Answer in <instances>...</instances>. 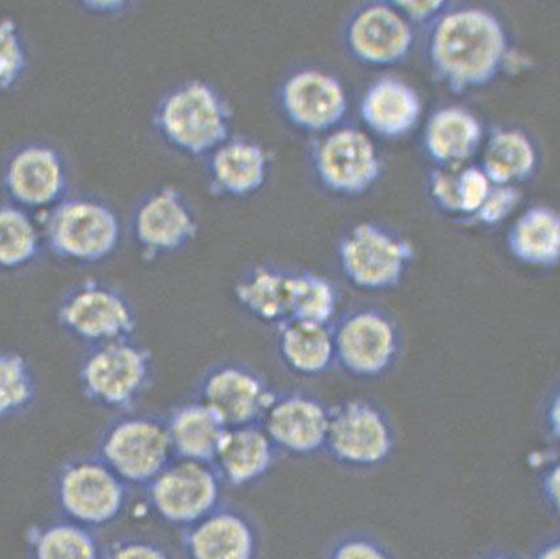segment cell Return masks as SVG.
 I'll use <instances>...</instances> for the list:
<instances>
[{"label": "cell", "instance_id": "cell-36", "mask_svg": "<svg viewBox=\"0 0 560 559\" xmlns=\"http://www.w3.org/2000/svg\"><path fill=\"white\" fill-rule=\"evenodd\" d=\"M523 193L517 185H493L480 209L463 223L475 226L494 228L517 210Z\"/></svg>", "mask_w": 560, "mask_h": 559}, {"label": "cell", "instance_id": "cell-39", "mask_svg": "<svg viewBox=\"0 0 560 559\" xmlns=\"http://www.w3.org/2000/svg\"><path fill=\"white\" fill-rule=\"evenodd\" d=\"M459 170H435L430 173V193L438 209L456 217V173Z\"/></svg>", "mask_w": 560, "mask_h": 559}, {"label": "cell", "instance_id": "cell-42", "mask_svg": "<svg viewBox=\"0 0 560 559\" xmlns=\"http://www.w3.org/2000/svg\"><path fill=\"white\" fill-rule=\"evenodd\" d=\"M80 8L89 12V14L98 16H118L126 14L133 8V3L125 2V0H88L81 2Z\"/></svg>", "mask_w": 560, "mask_h": 559}, {"label": "cell", "instance_id": "cell-3", "mask_svg": "<svg viewBox=\"0 0 560 559\" xmlns=\"http://www.w3.org/2000/svg\"><path fill=\"white\" fill-rule=\"evenodd\" d=\"M51 494L61 519L98 533L126 515L132 488L98 455H77L57 468Z\"/></svg>", "mask_w": 560, "mask_h": 559}, {"label": "cell", "instance_id": "cell-17", "mask_svg": "<svg viewBox=\"0 0 560 559\" xmlns=\"http://www.w3.org/2000/svg\"><path fill=\"white\" fill-rule=\"evenodd\" d=\"M182 533L185 559H260L262 555L260 524L234 505L222 503Z\"/></svg>", "mask_w": 560, "mask_h": 559}, {"label": "cell", "instance_id": "cell-40", "mask_svg": "<svg viewBox=\"0 0 560 559\" xmlns=\"http://www.w3.org/2000/svg\"><path fill=\"white\" fill-rule=\"evenodd\" d=\"M389 4L400 12L408 22L430 21L446 8V2H442V0H427V2H413V0H401L400 2V0H396V2Z\"/></svg>", "mask_w": 560, "mask_h": 559}, {"label": "cell", "instance_id": "cell-5", "mask_svg": "<svg viewBox=\"0 0 560 559\" xmlns=\"http://www.w3.org/2000/svg\"><path fill=\"white\" fill-rule=\"evenodd\" d=\"M77 377L83 397L95 407L130 414L152 387L153 356L135 338L89 347Z\"/></svg>", "mask_w": 560, "mask_h": 559}, {"label": "cell", "instance_id": "cell-6", "mask_svg": "<svg viewBox=\"0 0 560 559\" xmlns=\"http://www.w3.org/2000/svg\"><path fill=\"white\" fill-rule=\"evenodd\" d=\"M394 420L376 401L351 398L331 407L325 455L332 464L357 473L380 470L396 454Z\"/></svg>", "mask_w": 560, "mask_h": 559}, {"label": "cell", "instance_id": "cell-20", "mask_svg": "<svg viewBox=\"0 0 560 559\" xmlns=\"http://www.w3.org/2000/svg\"><path fill=\"white\" fill-rule=\"evenodd\" d=\"M208 170L211 195L249 198L267 184L270 158L266 148L254 140L230 138L211 153Z\"/></svg>", "mask_w": 560, "mask_h": 559}, {"label": "cell", "instance_id": "cell-27", "mask_svg": "<svg viewBox=\"0 0 560 559\" xmlns=\"http://www.w3.org/2000/svg\"><path fill=\"white\" fill-rule=\"evenodd\" d=\"M506 246L521 265L557 268L560 259V218L549 207H534L517 218L508 231Z\"/></svg>", "mask_w": 560, "mask_h": 559}, {"label": "cell", "instance_id": "cell-2", "mask_svg": "<svg viewBox=\"0 0 560 559\" xmlns=\"http://www.w3.org/2000/svg\"><path fill=\"white\" fill-rule=\"evenodd\" d=\"M154 125L176 151L190 158H209L231 138L233 110L210 83L189 81L160 101Z\"/></svg>", "mask_w": 560, "mask_h": 559}, {"label": "cell", "instance_id": "cell-43", "mask_svg": "<svg viewBox=\"0 0 560 559\" xmlns=\"http://www.w3.org/2000/svg\"><path fill=\"white\" fill-rule=\"evenodd\" d=\"M527 559H560V537L550 535L539 541Z\"/></svg>", "mask_w": 560, "mask_h": 559}, {"label": "cell", "instance_id": "cell-23", "mask_svg": "<svg viewBox=\"0 0 560 559\" xmlns=\"http://www.w3.org/2000/svg\"><path fill=\"white\" fill-rule=\"evenodd\" d=\"M482 126L466 107L448 106L431 115L424 128V148L442 170H460L478 152Z\"/></svg>", "mask_w": 560, "mask_h": 559}, {"label": "cell", "instance_id": "cell-14", "mask_svg": "<svg viewBox=\"0 0 560 559\" xmlns=\"http://www.w3.org/2000/svg\"><path fill=\"white\" fill-rule=\"evenodd\" d=\"M276 394L267 379L250 365L224 362L206 372L198 400L231 429L261 423Z\"/></svg>", "mask_w": 560, "mask_h": 559}, {"label": "cell", "instance_id": "cell-41", "mask_svg": "<svg viewBox=\"0 0 560 559\" xmlns=\"http://www.w3.org/2000/svg\"><path fill=\"white\" fill-rule=\"evenodd\" d=\"M540 426H542L547 442L552 447H558L560 439V395L558 391L547 397L542 415H540Z\"/></svg>", "mask_w": 560, "mask_h": 559}, {"label": "cell", "instance_id": "cell-32", "mask_svg": "<svg viewBox=\"0 0 560 559\" xmlns=\"http://www.w3.org/2000/svg\"><path fill=\"white\" fill-rule=\"evenodd\" d=\"M37 376L28 359L0 351V423L21 419L36 403Z\"/></svg>", "mask_w": 560, "mask_h": 559}, {"label": "cell", "instance_id": "cell-16", "mask_svg": "<svg viewBox=\"0 0 560 559\" xmlns=\"http://www.w3.org/2000/svg\"><path fill=\"white\" fill-rule=\"evenodd\" d=\"M331 407L305 392H277L260 423L277 452L293 458L325 453Z\"/></svg>", "mask_w": 560, "mask_h": 559}, {"label": "cell", "instance_id": "cell-7", "mask_svg": "<svg viewBox=\"0 0 560 559\" xmlns=\"http://www.w3.org/2000/svg\"><path fill=\"white\" fill-rule=\"evenodd\" d=\"M95 454L132 490H144L175 459L165 417L137 410L103 429Z\"/></svg>", "mask_w": 560, "mask_h": 559}, {"label": "cell", "instance_id": "cell-37", "mask_svg": "<svg viewBox=\"0 0 560 559\" xmlns=\"http://www.w3.org/2000/svg\"><path fill=\"white\" fill-rule=\"evenodd\" d=\"M102 559H175L156 539L126 536L103 545Z\"/></svg>", "mask_w": 560, "mask_h": 559}, {"label": "cell", "instance_id": "cell-21", "mask_svg": "<svg viewBox=\"0 0 560 559\" xmlns=\"http://www.w3.org/2000/svg\"><path fill=\"white\" fill-rule=\"evenodd\" d=\"M280 453L260 423L228 429L211 466L224 487L246 488L272 473Z\"/></svg>", "mask_w": 560, "mask_h": 559}, {"label": "cell", "instance_id": "cell-9", "mask_svg": "<svg viewBox=\"0 0 560 559\" xmlns=\"http://www.w3.org/2000/svg\"><path fill=\"white\" fill-rule=\"evenodd\" d=\"M56 316L61 330L88 349L133 338L139 325L130 298L119 288L95 279L70 288L62 295Z\"/></svg>", "mask_w": 560, "mask_h": 559}, {"label": "cell", "instance_id": "cell-22", "mask_svg": "<svg viewBox=\"0 0 560 559\" xmlns=\"http://www.w3.org/2000/svg\"><path fill=\"white\" fill-rule=\"evenodd\" d=\"M422 102L409 83L385 77L366 90L360 117L371 131L385 139L407 137L420 124Z\"/></svg>", "mask_w": 560, "mask_h": 559}, {"label": "cell", "instance_id": "cell-1", "mask_svg": "<svg viewBox=\"0 0 560 559\" xmlns=\"http://www.w3.org/2000/svg\"><path fill=\"white\" fill-rule=\"evenodd\" d=\"M434 73L453 93L489 85L510 66L506 32L491 12L463 9L438 19L429 42Z\"/></svg>", "mask_w": 560, "mask_h": 559}, {"label": "cell", "instance_id": "cell-12", "mask_svg": "<svg viewBox=\"0 0 560 559\" xmlns=\"http://www.w3.org/2000/svg\"><path fill=\"white\" fill-rule=\"evenodd\" d=\"M313 166L324 188L339 197H359L382 177L375 143L355 127L335 128L313 148Z\"/></svg>", "mask_w": 560, "mask_h": 559}, {"label": "cell", "instance_id": "cell-26", "mask_svg": "<svg viewBox=\"0 0 560 559\" xmlns=\"http://www.w3.org/2000/svg\"><path fill=\"white\" fill-rule=\"evenodd\" d=\"M292 272L273 266H257L241 276L234 298L244 313L257 323L280 326L289 317Z\"/></svg>", "mask_w": 560, "mask_h": 559}, {"label": "cell", "instance_id": "cell-19", "mask_svg": "<svg viewBox=\"0 0 560 559\" xmlns=\"http://www.w3.org/2000/svg\"><path fill=\"white\" fill-rule=\"evenodd\" d=\"M415 42L410 23L389 3L365 5L346 30L350 54L370 67H394L407 60Z\"/></svg>", "mask_w": 560, "mask_h": 559}, {"label": "cell", "instance_id": "cell-15", "mask_svg": "<svg viewBox=\"0 0 560 559\" xmlns=\"http://www.w3.org/2000/svg\"><path fill=\"white\" fill-rule=\"evenodd\" d=\"M11 203L28 213L55 208L68 197L70 172L66 156L47 143H31L12 153L3 172Z\"/></svg>", "mask_w": 560, "mask_h": 559}, {"label": "cell", "instance_id": "cell-25", "mask_svg": "<svg viewBox=\"0 0 560 559\" xmlns=\"http://www.w3.org/2000/svg\"><path fill=\"white\" fill-rule=\"evenodd\" d=\"M277 353L294 376L317 379L335 365L332 326L287 321L276 327Z\"/></svg>", "mask_w": 560, "mask_h": 559}, {"label": "cell", "instance_id": "cell-11", "mask_svg": "<svg viewBox=\"0 0 560 559\" xmlns=\"http://www.w3.org/2000/svg\"><path fill=\"white\" fill-rule=\"evenodd\" d=\"M144 490L153 515L184 532L223 503L224 485L211 465L173 459Z\"/></svg>", "mask_w": 560, "mask_h": 559}, {"label": "cell", "instance_id": "cell-31", "mask_svg": "<svg viewBox=\"0 0 560 559\" xmlns=\"http://www.w3.org/2000/svg\"><path fill=\"white\" fill-rule=\"evenodd\" d=\"M339 310V292L331 280L314 272H292L288 321L332 326Z\"/></svg>", "mask_w": 560, "mask_h": 559}, {"label": "cell", "instance_id": "cell-29", "mask_svg": "<svg viewBox=\"0 0 560 559\" xmlns=\"http://www.w3.org/2000/svg\"><path fill=\"white\" fill-rule=\"evenodd\" d=\"M25 545L28 559H102L96 533L61 517L31 526Z\"/></svg>", "mask_w": 560, "mask_h": 559}, {"label": "cell", "instance_id": "cell-10", "mask_svg": "<svg viewBox=\"0 0 560 559\" xmlns=\"http://www.w3.org/2000/svg\"><path fill=\"white\" fill-rule=\"evenodd\" d=\"M416 259L407 237L376 223H359L343 236L338 261L347 281L365 293H386L402 284Z\"/></svg>", "mask_w": 560, "mask_h": 559}, {"label": "cell", "instance_id": "cell-33", "mask_svg": "<svg viewBox=\"0 0 560 559\" xmlns=\"http://www.w3.org/2000/svg\"><path fill=\"white\" fill-rule=\"evenodd\" d=\"M30 53L21 28L11 18H0V94L16 88L27 74Z\"/></svg>", "mask_w": 560, "mask_h": 559}, {"label": "cell", "instance_id": "cell-13", "mask_svg": "<svg viewBox=\"0 0 560 559\" xmlns=\"http://www.w3.org/2000/svg\"><path fill=\"white\" fill-rule=\"evenodd\" d=\"M198 218L182 191L165 186L139 202L132 217L131 233L140 258L158 261L182 253L195 242Z\"/></svg>", "mask_w": 560, "mask_h": 559}, {"label": "cell", "instance_id": "cell-4", "mask_svg": "<svg viewBox=\"0 0 560 559\" xmlns=\"http://www.w3.org/2000/svg\"><path fill=\"white\" fill-rule=\"evenodd\" d=\"M45 246L57 259L93 266L117 253L124 229L112 205L90 196L67 197L42 214Z\"/></svg>", "mask_w": 560, "mask_h": 559}, {"label": "cell", "instance_id": "cell-34", "mask_svg": "<svg viewBox=\"0 0 560 559\" xmlns=\"http://www.w3.org/2000/svg\"><path fill=\"white\" fill-rule=\"evenodd\" d=\"M322 559H397L395 551L372 533H345L327 546Z\"/></svg>", "mask_w": 560, "mask_h": 559}, {"label": "cell", "instance_id": "cell-18", "mask_svg": "<svg viewBox=\"0 0 560 559\" xmlns=\"http://www.w3.org/2000/svg\"><path fill=\"white\" fill-rule=\"evenodd\" d=\"M282 112L299 130L327 133L346 118L349 95L337 77L322 70L306 69L289 77L281 88Z\"/></svg>", "mask_w": 560, "mask_h": 559}, {"label": "cell", "instance_id": "cell-35", "mask_svg": "<svg viewBox=\"0 0 560 559\" xmlns=\"http://www.w3.org/2000/svg\"><path fill=\"white\" fill-rule=\"evenodd\" d=\"M492 186L480 166H463L456 173V217L462 222L471 218L486 201Z\"/></svg>", "mask_w": 560, "mask_h": 559}, {"label": "cell", "instance_id": "cell-28", "mask_svg": "<svg viewBox=\"0 0 560 559\" xmlns=\"http://www.w3.org/2000/svg\"><path fill=\"white\" fill-rule=\"evenodd\" d=\"M536 145L517 128H494L489 135L480 168L492 185L525 183L536 173Z\"/></svg>", "mask_w": 560, "mask_h": 559}, {"label": "cell", "instance_id": "cell-8", "mask_svg": "<svg viewBox=\"0 0 560 559\" xmlns=\"http://www.w3.org/2000/svg\"><path fill=\"white\" fill-rule=\"evenodd\" d=\"M335 365L357 381H378L400 362L404 336L395 317L359 307L332 325Z\"/></svg>", "mask_w": 560, "mask_h": 559}, {"label": "cell", "instance_id": "cell-38", "mask_svg": "<svg viewBox=\"0 0 560 559\" xmlns=\"http://www.w3.org/2000/svg\"><path fill=\"white\" fill-rule=\"evenodd\" d=\"M538 497L547 515L560 517V464L558 447L538 462Z\"/></svg>", "mask_w": 560, "mask_h": 559}, {"label": "cell", "instance_id": "cell-30", "mask_svg": "<svg viewBox=\"0 0 560 559\" xmlns=\"http://www.w3.org/2000/svg\"><path fill=\"white\" fill-rule=\"evenodd\" d=\"M44 247L43 231L27 210L0 203V272L16 273L34 266Z\"/></svg>", "mask_w": 560, "mask_h": 559}, {"label": "cell", "instance_id": "cell-44", "mask_svg": "<svg viewBox=\"0 0 560 559\" xmlns=\"http://www.w3.org/2000/svg\"><path fill=\"white\" fill-rule=\"evenodd\" d=\"M474 559H527L512 550H491L476 556Z\"/></svg>", "mask_w": 560, "mask_h": 559}, {"label": "cell", "instance_id": "cell-24", "mask_svg": "<svg viewBox=\"0 0 560 559\" xmlns=\"http://www.w3.org/2000/svg\"><path fill=\"white\" fill-rule=\"evenodd\" d=\"M173 458L211 465L228 432L226 426L198 398L165 417Z\"/></svg>", "mask_w": 560, "mask_h": 559}]
</instances>
